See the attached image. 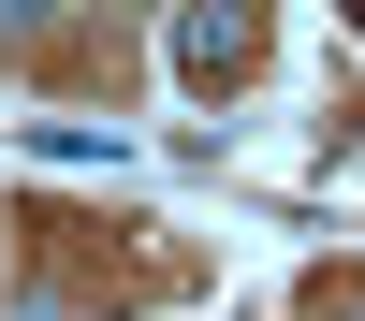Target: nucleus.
I'll return each instance as SVG.
<instances>
[{
    "mask_svg": "<svg viewBox=\"0 0 365 321\" xmlns=\"http://www.w3.org/2000/svg\"><path fill=\"white\" fill-rule=\"evenodd\" d=\"M175 58L220 88V73H249V58H263V29H249V15H190V29H175Z\"/></svg>",
    "mask_w": 365,
    "mask_h": 321,
    "instance_id": "obj_1",
    "label": "nucleus"
},
{
    "mask_svg": "<svg viewBox=\"0 0 365 321\" xmlns=\"http://www.w3.org/2000/svg\"><path fill=\"white\" fill-rule=\"evenodd\" d=\"M307 307H322V321H365V278H322Z\"/></svg>",
    "mask_w": 365,
    "mask_h": 321,
    "instance_id": "obj_2",
    "label": "nucleus"
}]
</instances>
